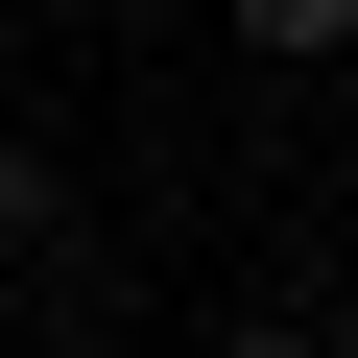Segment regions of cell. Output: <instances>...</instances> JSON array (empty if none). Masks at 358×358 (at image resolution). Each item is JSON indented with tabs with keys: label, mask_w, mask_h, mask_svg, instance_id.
Wrapping results in <instances>:
<instances>
[{
	"label": "cell",
	"mask_w": 358,
	"mask_h": 358,
	"mask_svg": "<svg viewBox=\"0 0 358 358\" xmlns=\"http://www.w3.org/2000/svg\"><path fill=\"white\" fill-rule=\"evenodd\" d=\"M0 263H24V310L72 287V167H48V143H0Z\"/></svg>",
	"instance_id": "6da1fadb"
},
{
	"label": "cell",
	"mask_w": 358,
	"mask_h": 358,
	"mask_svg": "<svg viewBox=\"0 0 358 358\" xmlns=\"http://www.w3.org/2000/svg\"><path fill=\"white\" fill-rule=\"evenodd\" d=\"M239 48H263V72H334V48H358V0H239Z\"/></svg>",
	"instance_id": "7a4b0ae2"
},
{
	"label": "cell",
	"mask_w": 358,
	"mask_h": 358,
	"mask_svg": "<svg viewBox=\"0 0 358 358\" xmlns=\"http://www.w3.org/2000/svg\"><path fill=\"white\" fill-rule=\"evenodd\" d=\"M72 24H192V0H72Z\"/></svg>",
	"instance_id": "3957f363"
}]
</instances>
